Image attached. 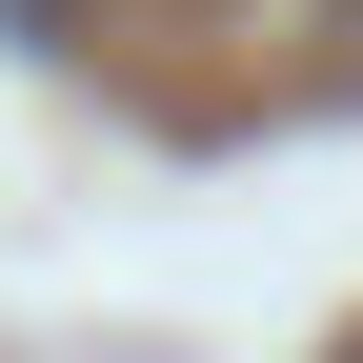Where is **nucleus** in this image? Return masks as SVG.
Here are the masks:
<instances>
[{"label":"nucleus","mask_w":363,"mask_h":363,"mask_svg":"<svg viewBox=\"0 0 363 363\" xmlns=\"http://www.w3.org/2000/svg\"><path fill=\"white\" fill-rule=\"evenodd\" d=\"M343 363H363V343H343Z\"/></svg>","instance_id":"1"}]
</instances>
